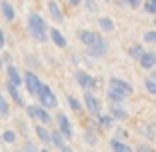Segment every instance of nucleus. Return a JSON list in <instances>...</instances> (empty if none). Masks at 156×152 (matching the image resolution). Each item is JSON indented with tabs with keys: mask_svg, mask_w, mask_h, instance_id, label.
<instances>
[{
	"mask_svg": "<svg viewBox=\"0 0 156 152\" xmlns=\"http://www.w3.org/2000/svg\"><path fill=\"white\" fill-rule=\"evenodd\" d=\"M18 152H22V150H18Z\"/></svg>",
	"mask_w": 156,
	"mask_h": 152,
	"instance_id": "37998d69",
	"label": "nucleus"
},
{
	"mask_svg": "<svg viewBox=\"0 0 156 152\" xmlns=\"http://www.w3.org/2000/svg\"><path fill=\"white\" fill-rule=\"evenodd\" d=\"M80 2H82V0H68V4H70V6H78Z\"/></svg>",
	"mask_w": 156,
	"mask_h": 152,
	"instance_id": "4c0bfd02",
	"label": "nucleus"
},
{
	"mask_svg": "<svg viewBox=\"0 0 156 152\" xmlns=\"http://www.w3.org/2000/svg\"><path fill=\"white\" fill-rule=\"evenodd\" d=\"M22 82L26 84V88H28V94H34V96L38 94V90H40V86H42V82L38 80V76H36L34 72H30V70H28V72L24 74Z\"/></svg>",
	"mask_w": 156,
	"mask_h": 152,
	"instance_id": "39448f33",
	"label": "nucleus"
},
{
	"mask_svg": "<svg viewBox=\"0 0 156 152\" xmlns=\"http://www.w3.org/2000/svg\"><path fill=\"white\" fill-rule=\"evenodd\" d=\"M84 2H86V8L90 10V12H96V2H94V0H84Z\"/></svg>",
	"mask_w": 156,
	"mask_h": 152,
	"instance_id": "72a5a7b5",
	"label": "nucleus"
},
{
	"mask_svg": "<svg viewBox=\"0 0 156 152\" xmlns=\"http://www.w3.org/2000/svg\"><path fill=\"white\" fill-rule=\"evenodd\" d=\"M144 86H146V90L152 94V96H156V82H152L150 78H146L144 80Z\"/></svg>",
	"mask_w": 156,
	"mask_h": 152,
	"instance_id": "cd10ccee",
	"label": "nucleus"
},
{
	"mask_svg": "<svg viewBox=\"0 0 156 152\" xmlns=\"http://www.w3.org/2000/svg\"><path fill=\"white\" fill-rule=\"evenodd\" d=\"M108 86L114 88V90H118V92H122L124 96H130V94H132V86H130L126 80L118 78V76H112V78L108 80Z\"/></svg>",
	"mask_w": 156,
	"mask_h": 152,
	"instance_id": "423d86ee",
	"label": "nucleus"
},
{
	"mask_svg": "<svg viewBox=\"0 0 156 152\" xmlns=\"http://www.w3.org/2000/svg\"><path fill=\"white\" fill-rule=\"evenodd\" d=\"M78 38H80V42H82L86 48H90L94 42L100 38V34H96V32H92V30H80V34H78Z\"/></svg>",
	"mask_w": 156,
	"mask_h": 152,
	"instance_id": "9d476101",
	"label": "nucleus"
},
{
	"mask_svg": "<svg viewBox=\"0 0 156 152\" xmlns=\"http://www.w3.org/2000/svg\"><path fill=\"white\" fill-rule=\"evenodd\" d=\"M6 44V38H4V32H2V30H0V48L4 46Z\"/></svg>",
	"mask_w": 156,
	"mask_h": 152,
	"instance_id": "f704fd0d",
	"label": "nucleus"
},
{
	"mask_svg": "<svg viewBox=\"0 0 156 152\" xmlns=\"http://www.w3.org/2000/svg\"><path fill=\"white\" fill-rule=\"evenodd\" d=\"M144 10L148 14H156V0H148L146 4H144Z\"/></svg>",
	"mask_w": 156,
	"mask_h": 152,
	"instance_id": "c85d7f7f",
	"label": "nucleus"
},
{
	"mask_svg": "<svg viewBox=\"0 0 156 152\" xmlns=\"http://www.w3.org/2000/svg\"><path fill=\"white\" fill-rule=\"evenodd\" d=\"M66 100H68L70 108H72L74 112H80V110H82V104H80V100H78V98H74L72 94H68V96H66Z\"/></svg>",
	"mask_w": 156,
	"mask_h": 152,
	"instance_id": "393cba45",
	"label": "nucleus"
},
{
	"mask_svg": "<svg viewBox=\"0 0 156 152\" xmlns=\"http://www.w3.org/2000/svg\"><path fill=\"white\" fill-rule=\"evenodd\" d=\"M56 122H58V132L64 136V138H72V126H70V120L66 118V114L58 112L56 114Z\"/></svg>",
	"mask_w": 156,
	"mask_h": 152,
	"instance_id": "0eeeda50",
	"label": "nucleus"
},
{
	"mask_svg": "<svg viewBox=\"0 0 156 152\" xmlns=\"http://www.w3.org/2000/svg\"><path fill=\"white\" fill-rule=\"evenodd\" d=\"M28 32H30V36L34 40L46 42V38H48V26H46L44 18H42L40 14H36V12L28 14Z\"/></svg>",
	"mask_w": 156,
	"mask_h": 152,
	"instance_id": "f257e3e1",
	"label": "nucleus"
},
{
	"mask_svg": "<svg viewBox=\"0 0 156 152\" xmlns=\"http://www.w3.org/2000/svg\"><path fill=\"white\" fill-rule=\"evenodd\" d=\"M0 66H2V58H0Z\"/></svg>",
	"mask_w": 156,
	"mask_h": 152,
	"instance_id": "ea45409f",
	"label": "nucleus"
},
{
	"mask_svg": "<svg viewBox=\"0 0 156 152\" xmlns=\"http://www.w3.org/2000/svg\"><path fill=\"white\" fill-rule=\"evenodd\" d=\"M128 54L132 56L134 60H138L140 56L144 54V48H142V44H130V48H128Z\"/></svg>",
	"mask_w": 156,
	"mask_h": 152,
	"instance_id": "4be33fe9",
	"label": "nucleus"
},
{
	"mask_svg": "<svg viewBox=\"0 0 156 152\" xmlns=\"http://www.w3.org/2000/svg\"><path fill=\"white\" fill-rule=\"evenodd\" d=\"M98 122H100L102 128H112V124H114V118H112L110 114H102V116H98Z\"/></svg>",
	"mask_w": 156,
	"mask_h": 152,
	"instance_id": "b1692460",
	"label": "nucleus"
},
{
	"mask_svg": "<svg viewBox=\"0 0 156 152\" xmlns=\"http://www.w3.org/2000/svg\"><path fill=\"white\" fill-rule=\"evenodd\" d=\"M110 148H112L114 152H132V148H130L128 144L120 142L118 138H112V140H110Z\"/></svg>",
	"mask_w": 156,
	"mask_h": 152,
	"instance_id": "6ab92c4d",
	"label": "nucleus"
},
{
	"mask_svg": "<svg viewBox=\"0 0 156 152\" xmlns=\"http://www.w3.org/2000/svg\"><path fill=\"white\" fill-rule=\"evenodd\" d=\"M58 150H60V152H74L72 148H70V146H66V144H64V146H62V148H58Z\"/></svg>",
	"mask_w": 156,
	"mask_h": 152,
	"instance_id": "e433bc0d",
	"label": "nucleus"
},
{
	"mask_svg": "<svg viewBox=\"0 0 156 152\" xmlns=\"http://www.w3.org/2000/svg\"><path fill=\"white\" fill-rule=\"evenodd\" d=\"M22 152H40V150H38L32 142H24V150Z\"/></svg>",
	"mask_w": 156,
	"mask_h": 152,
	"instance_id": "2f4dec72",
	"label": "nucleus"
},
{
	"mask_svg": "<svg viewBox=\"0 0 156 152\" xmlns=\"http://www.w3.org/2000/svg\"><path fill=\"white\" fill-rule=\"evenodd\" d=\"M122 2H126V4H130V6H138L140 0H122Z\"/></svg>",
	"mask_w": 156,
	"mask_h": 152,
	"instance_id": "c9c22d12",
	"label": "nucleus"
},
{
	"mask_svg": "<svg viewBox=\"0 0 156 152\" xmlns=\"http://www.w3.org/2000/svg\"><path fill=\"white\" fill-rule=\"evenodd\" d=\"M6 70H8V82L14 84V86H18V84L22 82V76H20L18 68H16L14 64H8V66H6Z\"/></svg>",
	"mask_w": 156,
	"mask_h": 152,
	"instance_id": "2eb2a0df",
	"label": "nucleus"
},
{
	"mask_svg": "<svg viewBox=\"0 0 156 152\" xmlns=\"http://www.w3.org/2000/svg\"><path fill=\"white\" fill-rule=\"evenodd\" d=\"M84 104H86L88 112H90L92 116H100V100L92 92H84Z\"/></svg>",
	"mask_w": 156,
	"mask_h": 152,
	"instance_id": "6e6552de",
	"label": "nucleus"
},
{
	"mask_svg": "<svg viewBox=\"0 0 156 152\" xmlns=\"http://www.w3.org/2000/svg\"><path fill=\"white\" fill-rule=\"evenodd\" d=\"M136 152H154V148H152L150 144H138Z\"/></svg>",
	"mask_w": 156,
	"mask_h": 152,
	"instance_id": "7c9ffc66",
	"label": "nucleus"
},
{
	"mask_svg": "<svg viewBox=\"0 0 156 152\" xmlns=\"http://www.w3.org/2000/svg\"><path fill=\"white\" fill-rule=\"evenodd\" d=\"M50 38H52V42H54L58 48H66V44H68L66 38H64V34L60 32L58 28H50Z\"/></svg>",
	"mask_w": 156,
	"mask_h": 152,
	"instance_id": "4468645a",
	"label": "nucleus"
},
{
	"mask_svg": "<svg viewBox=\"0 0 156 152\" xmlns=\"http://www.w3.org/2000/svg\"><path fill=\"white\" fill-rule=\"evenodd\" d=\"M36 134L44 144H50V132L46 130V126H36Z\"/></svg>",
	"mask_w": 156,
	"mask_h": 152,
	"instance_id": "5701e85b",
	"label": "nucleus"
},
{
	"mask_svg": "<svg viewBox=\"0 0 156 152\" xmlns=\"http://www.w3.org/2000/svg\"><path fill=\"white\" fill-rule=\"evenodd\" d=\"M8 114H10V106L6 102V98L0 94V116H8Z\"/></svg>",
	"mask_w": 156,
	"mask_h": 152,
	"instance_id": "a878e982",
	"label": "nucleus"
},
{
	"mask_svg": "<svg viewBox=\"0 0 156 152\" xmlns=\"http://www.w3.org/2000/svg\"><path fill=\"white\" fill-rule=\"evenodd\" d=\"M0 10H2L6 20H14V16H16V10H14V6L10 4L8 0H2V2H0Z\"/></svg>",
	"mask_w": 156,
	"mask_h": 152,
	"instance_id": "dca6fc26",
	"label": "nucleus"
},
{
	"mask_svg": "<svg viewBox=\"0 0 156 152\" xmlns=\"http://www.w3.org/2000/svg\"><path fill=\"white\" fill-rule=\"evenodd\" d=\"M154 26H156V18H154Z\"/></svg>",
	"mask_w": 156,
	"mask_h": 152,
	"instance_id": "a19ab883",
	"label": "nucleus"
},
{
	"mask_svg": "<svg viewBox=\"0 0 156 152\" xmlns=\"http://www.w3.org/2000/svg\"><path fill=\"white\" fill-rule=\"evenodd\" d=\"M50 142L54 144L56 148H62V146H64V142H66V138L58 132V130H52V132H50Z\"/></svg>",
	"mask_w": 156,
	"mask_h": 152,
	"instance_id": "aec40b11",
	"label": "nucleus"
},
{
	"mask_svg": "<svg viewBox=\"0 0 156 152\" xmlns=\"http://www.w3.org/2000/svg\"><path fill=\"white\" fill-rule=\"evenodd\" d=\"M150 80H152V82H156V68H154V72L150 74Z\"/></svg>",
	"mask_w": 156,
	"mask_h": 152,
	"instance_id": "58836bf2",
	"label": "nucleus"
},
{
	"mask_svg": "<svg viewBox=\"0 0 156 152\" xmlns=\"http://www.w3.org/2000/svg\"><path fill=\"white\" fill-rule=\"evenodd\" d=\"M138 62H140V66L146 68V70L156 68V52H146V50H144V54L138 58Z\"/></svg>",
	"mask_w": 156,
	"mask_h": 152,
	"instance_id": "9b49d317",
	"label": "nucleus"
},
{
	"mask_svg": "<svg viewBox=\"0 0 156 152\" xmlns=\"http://www.w3.org/2000/svg\"><path fill=\"white\" fill-rule=\"evenodd\" d=\"M26 110H28V114L32 116L34 120H38V122H40V124H44V126L52 124V116L48 114V110H44V108H42V106L30 104V106H26Z\"/></svg>",
	"mask_w": 156,
	"mask_h": 152,
	"instance_id": "7ed1b4c3",
	"label": "nucleus"
},
{
	"mask_svg": "<svg viewBox=\"0 0 156 152\" xmlns=\"http://www.w3.org/2000/svg\"><path fill=\"white\" fill-rule=\"evenodd\" d=\"M38 100H40V106L42 108H56L58 106V100H56V96H54V92L50 90V86H46V84H42L40 86V90H38Z\"/></svg>",
	"mask_w": 156,
	"mask_h": 152,
	"instance_id": "f03ea898",
	"label": "nucleus"
},
{
	"mask_svg": "<svg viewBox=\"0 0 156 152\" xmlns=\"http://www.w3.org/2000/svg\"><path fill=\"white\" fill-rule=\"evenodd\" d=\"M74 78H76V82L80 84V86H82L84 90H90L92 86H96V80L92 78V76H90L88 72H84V70H76Z\"/></svg>",
	"mask_w": 156,
	"mask_h": 152,
	"instance_id": "1a4fd4ad",
	"label": "nucleus"
},
{
	"mask_svg": "<svg viewBox=\"0 0 156 152\" xmlns=\"http://www.w3.org/2000/svg\"><path fill=\"white\" fill-rule=\"evenodd\" d=\"M144 42H150V44H156V30H148L144 34Z\"/></svg>",
	"mask_w": 156,
	"mask_h": 152,
	"instance_id": "c756f323",
	"label": "nucleus"
},
{
	"mask_svg": "<svg viewBox=\"0 0 156 152\" xmlns=\"http://www.w3.org/2000/svg\"><path fill=\"white\" fill-rule=\"evenodd\" d=\"M42 152H48V150H42Z\"/></svg>",
	"mask_w": 156,
	"mask_h": 152,
	"instance_id": "79ce46f5",
	"label": "nucleus"
},
{
	"mask_svg": "<svg viewBox=\"0 0 156 152\" xmlns=\"http://www.w3.org/2000/svg\"><path fill=\"white\" fill-rule=\"evenodd\" d=\"M2 140H4L6 144H12L14 140H16V134H14L12 130H4V132H2Z\"/></svg>",
	"mask_w": 156,
	"mask_h": 152,
	"instance_id": "bb28decb",
	"label": "nucleus"
},
{
	"mask_svg": "<svg viewBox=\"0 0 156 152\" xmlns=\"http://www.w3.org/2000/svg\"><path fill=\"white\" fill-rule=\"evenodd\" d=\"M84 138H86L88 144H96V142H98V140H96V134H90V132L84 134Z\"/></svg>",
	"mask_w": 156,
	"mask_h": 152,
	"instance_id": "473e14b6",
	"label": "nucleus"
},
{
	"mask_svg": "<svg viewBox=\"0 0 156 152\" xmlns=\"http://www.w3.org/2000/svg\"><path fill=\"white\" fill-rule=\"evenodd\" d=\"M106 96H108V100H110L112 104H120V102L126 98L122 92H118V90H114V88H110V86H108V90H106Z\"/></svg>",
	"mask_w": 156,
	"mask_h": 152,
	"instance_id": "f3484780",
	"label": "nucleus"
},
{
	"mask_svg": "<svg viewBox=\"0 0 156 152\" xmlns=\"http://www.w3.org/2000/svg\"><path fill=\"white\" fill-rule=\"evenodd\" d=\"M106 52H108V42L104 40V38H98L94 44H92L90 48H86V54L92 56V58H100V56H104Z\"/></svg>",
	"mask_w": 156,
	"mask_h": 152,
	"instance_id": "20e7f679",
	"label": "nucleus"
},
{
	"mask_svg": "<svg viewBox=\"0 0 156 152\" xmlns=\"http://www.w3.org/2000/svg\"><path fill=\"white\" fill-rule=\"evenodd\" d=\"M48 12H50V16L56 20V22H62V20H64L62 8H60V6H58V2H54V0H50V2H48Z\"/></svg>",
	"mask_w": 156,
	"mask_h": 152,
	"instance_id": "ddd939ff",
	"label": "nucleus"
},
{
	"mask_svg": "<svg viewBox=\"0 0 156 152\" xmlns=\"http://www.w3.org/2000/svg\"><path fill=\"white\" fill-rule=\"evenodd\" d=\"M98 26H100L102 32H112V30H114V22H112L110 18H106V16L98 18Z\"/></svg>",
	"mask_w": 156,
	"mask_h": 152,
	"instance_id": "412c9836",
	"label": "nucleus"
},
{
	"mask_svg": "<svg viewBox=\"0 0 156 152\" xmlns=\"http://www.w3.org/2000/svg\"><path fill=\"white\" fill-rule=\"evenodd\" d=\"M108 114H110L112 118H116V120H126L128 118V110L122 108L120 104H110L108 106Z\"/></svg>",
	"mask_w": 156,
	"mask_h": 152,
	"instance_id": "f8f14e48",
	"label": "nucleus"
},
{
	"mask_svg": "<svg viewBox=\"0 0 156 152\" xmlns=\"http://www.w3.org/2000/svg\"><path fill=\"white\" fill-rule=\"evenodd\" d=\"M6 90H8V94H10V96H12V100L16 102V104H24L22 96H20V92H18V86H14V84L6 82Z\"/></svg>",
	"mask_w": 156,
	"mask_h": 152,
	"instance_id": "a211bd4d",
	"label": "nucleus"
}]
</instances>
